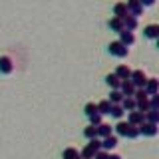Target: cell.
<instances>
[{"label":"cell","instance_id":"1","mask_svg":"<svg viewBox=\"0 0 159 159\" xmlns=\"http://www.w3.org/2000/svg\"><path fill=\"white\" fill-rule=\"evenodd\" d=\"M99 149H102V139L96 137V139H92V141H89L88 145L82 149L80 157H82V159H93V157H96V153L99 151Z\"/></svg>","mask_w":159,"mask_h":159},{"label":"cell","instance_id":"2","mask_svg":"<svg viewBox=\"0 0 159 159\" xmlns=\"http://www.w3.org/2000/svg\"><path fill=\"white\" fill-rule=\"evenodd\" d=\"M129 82L135 86V89H143V88H145V84H147L145 72H143V70H133V72H131V78H129Z\"/></svg>","mask_w":159,"mask_h":159},{"label":"cell","instance_id":"3","mask_svg":"<svg viewBox=\"0 0 159 159\" xmlns=\"http://www.w3.org/2000/svg\"><path fill=\"white\" fill-rule=\"evenodd\" d=\"M107 50H109V54H111V56H117V58H125L127 54H129V48H125L121 42H119V40L111 42V44L107 46Z\"/></svg>","mask_w":159,"mask_h":159},{"label":"cell","instance_id":"4","mask_svg":"<svg viewBox=\"0 0 159 159\" xmlns=\"http://www.w3.org/2000/svg\"><path fill=\"white\" fill-rule=\"evenodd\" d=\"M147 135V137H155L159 133V125H155V123H149V121H143L141 125H139V135Z\"/></svg>","mask_w":159,"mask_h":159},{"label":"cell","instance_id":"5","mask_svg":"<svg viewBox=\"0 0 159 159\" xmlns=\"http://www.w3.org/2000/svg\"><path fill=\"white\" fill-rule=\"evenodd\" d=\"M127 12H131V16H141L143 14V6H141V2L139 0H127Z\"/></svg>","mask_w":159,"mask_h":159},{"label":"cell","instance_id":"6","mask_svg":"<svg viewBox=\"0 0 159 159\" xmlns=\"http://www.w3.org/2000/svg\"><path fill=\"white\" fill-rule=\"evenodd\" d=\"M143 89L147 92V96H155V93H159V80L157 78H147V84H145Z\"/></svg>","mask_w":159,"mask_h":159},{"label":"cell","instance_id":"7","mask_svg":"<svg viewBox=\"0 0 159 159\" xmlns=\"http://www.w3.org/2000/svg\"><path fill=\"white\" fill-rule=\"evenodd\" d=\"M143 121H145V113H141V111H131L127 117V123L129 125H135V127H139Z\"/></svg>","mask_w":159,"mask_h":159},{"label":"cell","instance_id":"8","mask_svg":"<svg viewBox=\"0 0 159 159\" xmlns=\"http://www.w3.org/2000/svg\"><path fill=\"white\" fill-rule=\"evenodd\" d=\"M131 72H133V70L129 68V66H125V64H121V66H117V70H116L113 74H116V76H117L119 80H121V82H125V80H129V78H131Z\"/></svg>","mask_w":159,"mask_h":159},{"label":"cell","instance_id":"9","mask_svg":"<svg viewBox=\"0 0 159 159\" xmlns=\"http://www.w3.org/2000/svg\"><path fill=\"white\" fill-rule=\"evenodd\" d=\"M117 143H119V141H117V135H113V133H111L109 137H103V139H102V149L109 153V149L117 147Z\"/></svg>","mask_w":159,"mask_h":159},{"label":"cell","instance_id":"10","mask_svg":"<svg viewBox=\"0 0 159 159\" xmlns=\"http://www.w3.org/2000/svg\"><path fill=\"white\" fill-rule=\"evenodd\" d=\"M119 92L123 93V98H133V93H135V86H133L129 80H125V82H121V86H119Z\"/></svg>","mask_w":159,"mask_h":159},{"label":"cell","instance_id":"11","mask_svg":"<svg viewBox=\"0 0 159 159\" xmlns=\"http://www.w3.org/2000/svg\"><path fill=\"white\" fill-rule=\"evenodd\" d=\"M12 70H14L12 58H8V56L0 58V72H2V74H12Z\"/></svg>","mask_w":159,"mask_h":159},{"label":"cell","instance_id":"12","mask_svg":"<svg viewBox=\"0 0 159 159\" xmlns=\"http://www.w3.org/2000/svg\"><path fill=\"white\" fill-rule=\"evenodd\" d=\"M139 26V20L135 16H131V14H127L125 18H123V30H127V32H133Z\"/></svg>","mask_w":159,"mask_h":159},{"label":"cell","instance_id":"13","mask_svg":"<svg viewBox=\"0 0 159 159\" xmlns=\"http://www.w3.org/2000/svg\"><path fill=\"white\" fill-rule=\"evenodd\" d=\"M119 42L123 44V46H131L133 42H135V34L133 32H127V30H123V32H119Z\"/></svg>","mask_w":159,"mask_h":159},{"label":"cell","instance_id":"14","mask_svg":"<svg viewBox=\"0 0 159 159\" xmlns=\"http://www.w3.org/2000/svg\"><path fill=\"white\" fill-rule=\"evenodd\" d=\"M143 34H145V38L157 40V38H159V24H149V26H145Z\"/></svg>","mask_w":159,"mask_h":159},{"label":"cell","instance_id":"15","mask_svg":"<svg viewBox=\"0 0 159 159\" xmlns=\"http://www.w3.org/2000/svg\"><path fill=\"white\" fill-rule=\"evenodd\" d=\"M113 14H116V18H121V20H123V18L129 14V12H127V4H125V2H117L116 6H113Z\"/></svg>","mask_w":159,"mask_h":159},{"label":"cell","instance_id":"16","mask_svg":"<svg viewBox=\"0 0 159 159\" xmlns=\"http://www.w3.org/2000/svg\"><path fill=\"white\" fill-rule=\"evenodd\" d=\"M107 26L113 30V32H123V20L121 18H116V16H111L107 20Z\"/></svg>","mask_w":159,"mask_h":159},{"label":"cell","instance_id":"17","mask_svg":"<svg viewBox=\"0 0 159 159\" xmlns=\"http://www.w3.org/2000/svg\"><path fill=\"white\" fill-rule=\"evenodd\" d=\"M111 106H121L123 102V93L119 92V89H111V93H109V99H107Z\"/></svg>","mask_w":159,"mask_h":159},{"label":"cell","instance_id":"18","mask_svg":"<svg viewBox=\"0 0 159 159\" xmlns=\"http://www.w3.org/2000/svg\"><path fill=\"white\" fill-rule=\"evenodd\" d=\"M106 84L111 89H119V86H121V80H119L116 74H107V76H106Z\"/></svg>","mask_w":159,"mask_h":159},{"label":"cell","instance_id":"19","mask_svg":"<svg viewBox=\"0 0 159 159\" xmlns=\"http://www.w3.org/2000/svg\"><path fill=\"white\" fill-rule=\"evenodd\" d=\"M111 131H113V127L109 125V123H102V125H98V137H109L111 135Z\"/></svg>","mask_w":159,"mask_h":159},{"label":"cell","instance_id":"20","mask_svg":"<svg viewBox=\"0 0 159 159\" xmlns=\"http://www.w3.org/2000/svg\"><path fill=\"white\" fill-rule=\"evenodd\" d=\"M127 131H129V123L123 121V119H119V121L116 123V133H117V135H123V137H125Z\"/></svg>","mask_w":159,"mask_h":159},{"label":"cell","instance_id":"21","mask_svg":"<svg viewBox=\"0 0 159 159\" xmlns=\"http://www.w3.org/2000/svg\"><path fill=\"white\" fill-rule=\"evenodd\" d=\"M145 121L159 125V109H149V111L145 113Z\"/></svg>","mask_w":159,"mask_h":159},{"label":"cell","instance_id":"22","mask_svg":"<svg viewBox=\"0 0 159 159\" xmlns=\"http://www.w3.org/2000/svg\"><path fill=\"white\" fill-rule=\"evenodd\" d=\"M121 107H123V111H135V99L133 98H123V102H121Z\"/></svg>","mask_w":159,"mask_h":159},{"label":"cell","instance_id":"23","mask_svg":"<svg viewBox=\"0 0 159 159\" xmlns=\"http://www.w3.org/2000/svg\"><path fill=\"white\" fill-rule=\"evenodd\" d=\"M111 111V103L107 102V99H102V102L98 103V113H102V116H106V113Z\"/></svg>","mask_w":159,"mask_h":159},{"label":"cell","instance_id":"24","mask_svg":"<svg viewBox=\"0 0 159 159\" xmlns=\"http://www.w3.org/2000/svg\"><path fill=\"white\" fill-rule=\"evenodd\" d=\"M64 159H82V157H80V151L76 147H68L64 149Z\"/></svg>","mask_w":159,"mask_h":159},{"label":"cell","instance_id":"25","mask_svg":"<svg viewBox=\"0 0 159 159\" xmlns=\"http://www.w3.org/2000/svg\"><path fill=\"white\" fill-rule=\"evenodd\" d=\"M84 135H86L89 141H92V139H96L98 137V127H93V125H88L86 129H84Z\"/></svg>","mask_w":159,"mask_h":159},{"label":"cell","instance_id":"26","mask_svg":"<svg viewBox=\"0 0 159 159\" xmlns=\"http://www.w3.org/2000/svg\"><path fill=\"white\" fill-rule=\"evenodd\" d=\"M123 113H125V111H123V107H121V106H111V111H109V116H113L116 119H121V117H123Z\"/></svg>","mask_w":159,"mask_h":159},{"label":"cell","instance_id":"27","mask_svg":"<svg viewBox=\"0 0 159 159\" xmlns=\"http://www.w3.org/2000/svg\"><path fill=\"white\" fill-rule=\"evenodd\" d=\"M84 111H86V116H93V113H98V103H93V102H89L86 103V107H84Z\"/></svg>","mask_w":159,"mask_h":159},{"label":"cell","instance_id":"28","mask_svg":"<svg viewBox=\"0 0 159 159\" xmlns=\"http://www.w3.org/2000/svg\"><path fill=\"white\" fill-rule=\"evenodd\" d=\"M102 113H93V116H89V125H93V127H98V125H102Z\"/></svg>","mask_w":159,"mask_h":159},{"label":"cell","instance_id":"29","mask_svg":"<svg viewBox=\"0 0 159 159\" xmlns=\"http://www.w3.org/2000/svg\"><path fill=\"white\" fill-rule=\"evenodd\" d=\"M149 107H151V109H159V93L149 96Z\"/></svg>","mask_w":159,"mask_h":159},{"label":"cell","instance_id":"30","mask_svg":"<svg viewBox=\"0 0 159 159\" xmlns=\"http://www.w3.org/2000/svg\"><path fill=\"white\" fill-rule=\"evenodd\" d=\"M125 137H129V139H135V137H139V127H135V125H129V131H127V135Z\"/></svg>","mask_w":159,"mask_h":159},{"label":"cell","instance_id":"31","mask_svg":"<svg viewBox=\"0 0 159 159\" xmlns=\"http://www.w3.org/2000/svg\"><path fill=\"white\" fill-rule=\"evenodd\" d=\"M107 155H109L107 151H103V149H99V151L96 153V157H93V159H107Z\"/></svg>","mask_w":159,"mask_h":159},{"label":"cell","instance_id":"32","mask_svg":"<svg viewBox=\"0 0 159 159\" xmlns=\"http://www.w3.org/2000/svg\"><path fill=\"white\" fill-rule=\"evenodd\" d=\"M107 159H123V157H121V155H117V153H109Z\"/></svg>","mask_w":159,"mask_h":159},{"label":"cell","instance_id":"33","mask_svg":"<svg viewBox=\"0 0 159 159\" xmlns=\"http://www.w3.org/2000/svg\"><path fill=\"white\" fill-rule=\"evenodd\" d=\"M141 6H153V0H143Z\"/></svg>","mask_w":159,"mask_h":159},{"label":"cell","instance_id":"34","mask_svg":"<svg viewBox=\"0 0 159 159\" xmlns=\"http://www.w3.org/2000/svg\"><path fill=\"white\" fill-rule=\"evenodd\" d=\"M157 48H159V38H157Z\"/></svg>","mask_w":159,"mask_h":159}]
</instances>
